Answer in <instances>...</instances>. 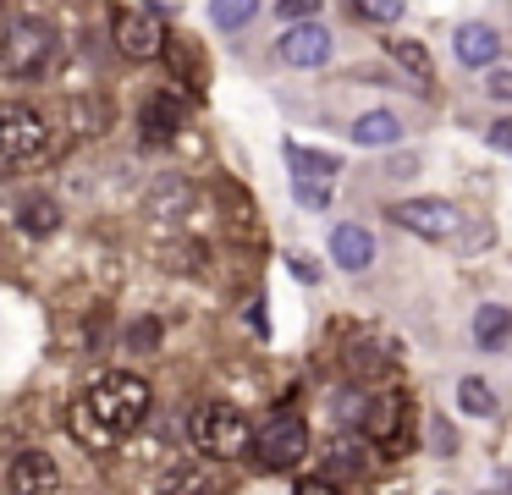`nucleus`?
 I'll return each mask as SVG.
<instances>
[{
    "label": "nucleus",
    "mask_w": 512,
    "mask_h": 495,
    "mask_svg": "<svg viewBox=\"0 0 512 495\" xmlns=\"http://www.w3.org/2000/svg\"><path fill=\"white\" fill-rule=\"evenodd\" d=\"M496 55H501L496 28H485V22H463V28H457V61L463 66H490Z\"/></svg>",
    "instance_id": "nucleus-15"
},
{
    "label": "nucleus",
    "mask_w": 512,
    "mask_h": 495,
    "mask_svg": "<svg viewBox=\"0 0 512 495\" xmlns=\"http://www.w3.org/2000/svg\"><path fill=\"white\" fill-rule=\"evenodd\" d=\"M6 490L12 495H50L56 490V462H50V451H23L12 462V473H6Z\"/></svg>",
    "instance_id": "nucleus-12"
},
{
    "label": "nucleus",
    "mask_w": 512,
    "mask_h": 495,
    "mask_svg": "<svg viewBox=\"0 0 512 495\" xmlns=\"http://www.w3.org/2000/svg\"><path fill=\"white\" fill-rule=\"evenodd\" d=\"M364 429L375 440H386V446H408V396H380V402H369L364 413Z\"/></svg>",
    "instance_id": "nucleus-11"
},
{
    "label": "nucleus",
    "mask_w": 512,
    "mask_h": 495,
    "mask_svg": "<svg viewBox=\"0 0 512 495\" xmlns=\"http://www.w3.org/2000/svg\"><path fill=\"white\" fill-rule=\"evenodd\" d=\"M457 407L474 413V418H490V413H496V396H490L485 380H463V385H457Z\"/></svg>",
    "instance_id": "nucleus-24"
},
{
    "label": "nucleus",
    "mask_w": 512,
    "mask_h": 495,
    "mask_svg": "<svg viewBox=\"0 0 512 495\" xmlns=\"http://www.w3.org/2000/svg\"><path fill=\"white\" fill-rule=\"evenodd\" d=\"M364 413H369V396L364 391H342V396H336V424H364Z\"/></svg>",
    "instance_id": "nucleus-25"
},
{
    "label": "nucleus",
    "mask_w": 512,
    "mask_h": 495,
    "mask_svg": "<svg viewBox=\"0 0 512 495\" xmlns=\"http://www.w3.org/2000/svg\"><path fill=\"white\" fill-rule=\"evenodd\" d=\"M127 347L133 352H160V319H138V325L127 330Z\"/></svg>",
    "instance_id": "nucleus-26"
},
{
    "label": "nucleus",
    "mask_w": 512,
    "mask_h": 495,
    "mask_svg": "<svg viewBox=\"0 0 512 495\" xmlns=\"http://www.w3.org/2000/svg\"><path fill=\"white\" fill-rule=\"evenodd\" d=\"M17 220H23V231H28V237H50V231L61 226V209L50 204V198H23Z\"/></svg>",
    "instance_id": "nucleus-20"
},
{
    "label": "nucleus",
    "mask_w": 512,
    "mask_h": 495,
    "mask_svg": "<svg viewBox=\"0 0 512 495\" xmlns=\"http://www.w3.org/2000/svg\"><path fill=\"white\" fill-rule=\"evenodd\" d=\"M83 402H89V413L100 418L111 435H127V429H138L149 413V385L138 380V374H105Z\"/></svg>",
    "instance_id": "nucleus-2"
},
{
    "label": "nucleus",
    "mask_w": 512,
    "mask_h": 495,
    "mask_svg": "<svg viewBox=\"0 0 512 495\" xmlns=\"http://www.w3.org/2000/svg\"><path fill=\"white\" fill-rule=\"evenodd\" d=\"M391 55H397V66H402V72H413L419 83H430V77H435V61H430V50H424L419 39H391Z\"/></svg>",
    "instance_id": "nucleus-22"
},
{
    "label": "nucleus",
    "mask_w": 512,
    "mask_h": 495,
    "mask_svg": "<svg viewBox=\"0 0 512 495\" xmlns=\"http://www.w3.org/2000/svg\"><path fill=\"white\" fill-rule=\"evenodd\" d=\"M45 149H50V121L23 99H6L0 105V154L6 160H39Z\"/></svg>",
    "instance_id": "nucleus-4"
},
{
    "label": "nucleus",
    "mask_w": 512,
    "mask_h": 495,
    "mask_svg": "<svg viewBox=\"0 0 512 495\" xmlns=\"http://www.w3.org/2000/svg\"><path fill=\"white\" fill-rule=\"evenodd\" d=\"M287 165H292V187L309 209H320L331 198V182L342 176V160L336 154H320V149H303V143H287Z\"/></svg>",
    "instance_id": "nucleus-6"
},
{
    "label": "nucleus",
    "mask_w": 512,
    "mask_h": 495,
    "mask_svg": "<svg viewBox=\"0 0 512 495\" xmlns=\"http://www.w3.org/2000/svg\"><path fill=\"white\" fill-rule=\"evenodd\" d=\"M56 61V28L39 17H12L0 33V72L6 77H39Z\"/></svg>",
    "instance_id": "nucleus-1"
},
{
    "label": "nucleus",
    "mask_w": 512,
    "mask_h": 495,
    "mask_svg": "<svg viewBox=\"0 0 512 495\" xmlns=\"http://www.w3.org/2000/svg\"><path fill=\"white\" fill-rule=\"evenodd\" d=\"M485 94H490V99H512V72H490Z\"/></svg>",
    "instance_id": "nucleus-32"
},
{
    "label": "nucleus",
    "mask_w": 512,
    "mask_h": 495,
    "mask_svg": "<svg viewBox=\"0 0 512 495\" xmlns=\"http://www.w3.org/2000/svg\"><path fill=\"white\" fill-rule=\"evenodd\" d=\"M430 435H435L430 446L441 451V457H452V451H457V440H452V424H441V418H435V424H430Z\"/></svg>",
    "instance_id": "nucleus-30"
},
{
    "label": "nucleus",
    "mask_w": 512,
    "mask_h": 495,
    "mask_svg": "<svg viewBox=\"0 0 512 495\" xmlns=\"http://www.w3.org/2000/svg\"><path fill=\"white\" fill-rule=\"evenodd\" d=\"M276 11H281L287 22H309L314 11H320V0H276Z\"/></svg>",
    "instance_id": "nucleus-28"
},
{
    "label": "nucleus",
    "mask_w": 512,
    "mask_h": 495,
    "mask_svg": "<svg viewBox=\"0 0 512 495\" xmlns=\"http://www.w3.org/2000/svg\"><path fill=\"white\" fill-rule=\"evenodd\" d=\"M331 259L342 264V270H369V264H375V237H369L364 226H336L331 231Z\"/></svg>",
    "instance_id": "nucleus-13"
},
{
    "label": "nucleus",
    "mask_w": 512,
    "mask_h": 495,
    "mask_svg": "<svg viewBox=\"0 0 512 495\" xmlns=\"http://www.w3.org/2000/svg\"><path fill=\"white\" fill-rule=\"evenodd\" d=\"M248 446H254L259 468H292V462H303V451H309V424H303L298 413H276Z\"/></svg>",
    "instance_id": "nucleus-5"
},
{
    "label": "nucleus",
    "mask_w": 512,
    "mask_h": 495,
    "mask_svg": "<svg viewBox=\"0 0 512 495\" xmlns=\"http://www.w3.org/2000/svg\"><path fill=\"white\" fill-rule=\"evenodd\" d=\"M358 468H364V457H358V451H347V446L331 451V473H358Z\"/></svg>",
    "instance_id": "nucleus-29"
},
{
    "label": "nucleus",
    "mask_w": 512,
    "mask_h": 495,
    "mask_svg": "<svg viewBox=\"0 0 512 495\" xmlns=\"http://www.w3.org/2000/svg\"><path fill=\"white\" fill-rule=\"evenodd\" d=\"M391 220H397L402 231H413V237H452L457 231V204H446V198H408V204L391 209Z\"/></svg>",
    "instance_id": "nucleus-8"
},
{
    "label": "nucleus",
    "mask_w": 512,
    "mask_h": 495,
    "mask_svg": "<svg viewBox=\"0 0 512 495\" xmlns=\"http://www.w3.org/2000/svg\"><path fill=\"white\" fill-rule=\"evenodd\" d=\"M292 275H298V281H320V264L303 259V253H298V259H292Z\"/></svg>",
    "instance_id": "nucleus-33"
},
{
    "label": "nucleus",
    "mask_w": 512,
    "mask_h": 495,
    "mask_svg": "<svg viewBox=\"0 0 512 495\" xmlns=\"http://www.w3.org/2000/svg\"><path fill=\"white\" fill-rule=\"evenodd\" d=\"M402 11H408V0H358V17L369 22H397Z\"/></svg>",
    "instance_id": "nucleus-27"
},
{
    "label": "nucleus",
    "mask_w": 512,
    "mask_h": 495,
    "mask_svg": "<svg viewBox=\"0 0 512 495\" xmlns=\"http://www.w3.org/2000/svg\"><path fill=\"white\" fill-rule=\"evenodd\" d=\"M188 204H193V187L182 182V176H160L155 193H149V209H155L160 220H177Z\"/></svg>",
    "instance_id": "nucleus-18"
},
{
    "label": "nucleus",
    "mask_w": 512,
    "mask_h": 495,
    "mask_svg": "<svg viewBox=\"0 0 512 495\" xmlns=\"http://www.w3.org/2000/svg\"><path fill=\"white\" fill-rule=\"evenodd\" d=\"M226 490V473L215 462H188L166 479V495H221Z\"/></svg>",
    "instance_id": "nucleus-14"
},
{
    "label": "nucleus",
    "mask_w": 512,
    "mask_h": 495,
    "mask_svg": "<svg viewBox=\"0 0 512 495\" xmlns=\"http://www.w3.org/2000/svg\"><path fill=\"white\" fill-rule=\"evenodd\" d=\"M193 440H199L204 457H243L254 435H248V418L237 413V407L204 402L199 413H193Z\"/></svg>",
    "instance_id": "nucleus-3"
},
{
    "label": "nucleus",
    "mask_w": 512,
    "mask_h": 495,
    "mask_svg": "<svg viewBox=\"0 0 512 495\" xmlns=\"http://www.w3.org/2000/svg\"><path fill=\"white\" fill-rule=\"evenodd\" d=\"M397 138H402V121L391 110H369V116L353 121V143H364V149H391Z\"/></svg>",
    "instance_id": "nucleus-16"
},
{
    "label": "nucleus",
    "mask_w": 512,
    "mask_h": 495,
    "mask_svg": "<svg viewBox=\"0 0 512 495\" xmlns=\"http://www.w3.org/2000/svg\"><path fill=\"white\" fill-rule=\"evenodd\" d=\"M72 435H78V446H94V451H105V446L116 440L111 429H105L100 418L89 413V402H72Z\"/></svg>",
    "instance_id": "nucleus-21"
},
{
    "label": "nucleus",
    "mask_w": 512,
    "mask_h": 495,
    "mask_svg": "<svg viewBox=\"0 0 512 495\" xmlns=\"http://www.w3.org/2000/svg\"><path fill=\"white\" fill-rule=\"evenodd\" d=\"M507 336H512V308H501V303H485V308L474 314V341H479L485 352H496Z\"/></svg>",
    "instance_id": "nucleus-17"
},
{
    "label": "nucleus",
    "mask_w": 512,
    "mask_h": 495,
    "mask_svg": "<svg viewBox=\"0 0 512 495\" xmlns=\"http://www.w3.org/2000/svg\"><path fill=\"white\" fill-rule=\"evenodd\" d=\"M111 39H116V50H122V55L149 61V55H160L166 33H160V17H155V6H149V11H116V17H111Z\"/></svg>",
    "instance_id": "nucleus-7"
},
{
    "label": "nucleus",
    "mask_w": 512,
    "mask_h": 495,
    "mask_svg": "<svg viewBox=\"0 0 512 495\" xmlns=\"http://www.w3.org/2000/svg\"><path fill=\"white\" fill-rule=\"evenodd\" d=\"M160 55L171 61V72H177V77H188V88H204V61H199V50H193V39H166V44H160Z\"/></svg>",
    "instance_id": "nucleus-19"
},
{
    "label": "nucleus",
    "mask_w": 512,
    "mask_h": 495,
    "mask_svg": "<svg viewBox=\"0 0 512 495\" xmlns=\"http://www.w3.org/2000/svg\"><path fill=\"white\" fill-rule=\"evenodd\" d=\"M292 495H336V490H331V484H325V479H309V484H298V490H292Z\"/></svg>",
    "instance_id": "nucleus-34"
},
{
    "label": "nucleus",
    "mask_w": 512,
    "mask_h": 495,
    "mask_svg": "<svg viewBox=\"0 0 512 495\" xmlns=\"http://www.w3.org/2000/svg\"><path fill=\"white\" fill-rule=\"evenodd\" d=\"M254 11H259V0H210V22H215V28H226V33L248 28Z\"/></svg>",
    "instance_id": "nucleus-23"
},
{
    "label": "nucleus",
    "mask_w": 512,
    "mask_h": 495,
    "mask_svg": "<svg viewBox=\"0 0 512 495\" xmlns=\"http://www.w3.org/2000/svg\"><path fill=\"white\" fill-rule=\"evenodd\" d=\"M281 61L287 66H325L331 61V33L320 22H292L281 33Z\"/></svg>",
    "instance_id": "nucleus-9"
},
{
    "label": "nucleus",
    "mask_w": 512,
    "mask_h": 495,
    "mask_svg": "<svg viewBox=\"0 0 512 495\" xmlns=\"http://www.w3.org/2000/svg\"><path fill=\"white\" fill-rule=\"evenodd\" d=\"M138 132H144L149 143H171L182 132V99L177 94H149L144 105H138Z\"/></svg>",
    "instance_id": "nucleus-10"
},
{
    "label": "nucleus",
    "mask_w": 512,
    "mask_h": 495,
    "mask_svg": "<svg viewBox=\"0 0 512 495\" xmlns=\"http://www.w3.org/2000/svg\"><path fill=\"white\" fill-rule=\"evenodd\" d=\"M490 138V149H501V154H512V121H496V127L485 132Z\"/></svg>",
    "instance_id": "nucleus-31"
}]
</instances>
